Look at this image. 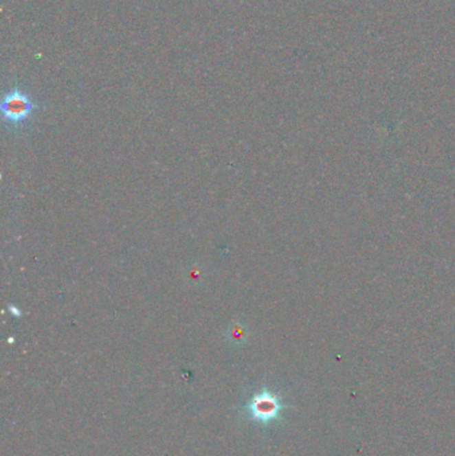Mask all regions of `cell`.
Returning <instances> with one entry per match:
<instances>
[{
    "label": "cell",
    "instance_id": "6da1fadb",
    "mask_svg": "<svg viewBox=\"0 0 455 456\" xmlns=\"http://www.w3.org/2000/svg\"><path fill=\"white\" fill-rule=\"evenodd\" d=\"M35 109V99L19 84L11 87L5 92L1 100L3 117L12 126L22 124L32 115Z\"/></svg>",
    "mask_w": 455,
    "mask_h": 456
},
{
    "label": "cell",
    "instance_id": "7a4b0ae2",
    "mask_svg": "<svg viewBox=\"0 0 455 456\" xmlns=\"http://www.w3.org/2000/svg\"><path fill=\"white\" fill-rule=\"evenodd\" d=\"M283 409L282 398L269 389L255 394L246 407L251 419L259 424H270L279 418Z\"/></svg>",
    "mask_w": 455,
    "mask_h": 456
}]
</instances>
